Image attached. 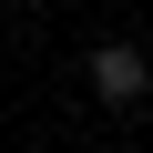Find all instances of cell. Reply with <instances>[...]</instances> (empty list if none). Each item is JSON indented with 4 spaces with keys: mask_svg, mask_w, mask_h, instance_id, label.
Masks as SVG:
<instances>
[{
    "mask_svg": "<svg viewBox=\"0 0 153 153\" xmlns=\"http://www.w3.org/2000/svg\"><path fill=\"white\" fill-rule=\"evenodd\" d=\"M82 92H92L102 112L153 102V51H143V41H123V31H112V41H92V51H82Z\"/></svg>",
    "mask_w": 153,
    "mask_h": 153,
    "instance_id": "obj_1",
    "label": "cell"
},
{
    "mask_svg": "<svg viewBox=\"0 0 153 153\" xmlns=\"http://www.w3.org/2000/svg\"><path fill=\"white\" fill-rule=\"evenodd\" d=\"M31 10H61V0H31Z\"/></svg>",
    "mask_w": 153,
    "mask_h": 153,
    "instance_id": "obj_2",
    "label": "cell"
}]
</instances>
